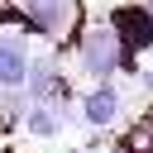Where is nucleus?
Instances as JSON below:
<instances>
[{
  "label": "nucleus",
  "instance_id": "obj_11",
  "mask_svg": "<svg viewBox=\"0 0 153 153\" xmlns=\"http://www.w3.org/2000/svg\"><path fill=\"white\" fill-rule=\"evenodd\" d=\"M143 5H148V14H153V0H143Z\"/></svg>",
  "mask_w": 153,
  "mask_h": 153
},
{
  "label": "nucleus",
  "instance_id": "obj_5",
  "mask_svg": "<svg viewBox=\"0 0 153 153\" xmlns=\"http://www.w3.org/2000/svg\"><path fill=\"white\" fill-rule=\"evenodd\" d=\"M105 24H110V33H115L124 48H134L139 57L153 53V14H148L143 0H115V5L105 10Z\"/></svg>",
  "mask_w": 153,
  "mask_h": 153
},
{
  "label": "nucleus",
  "instance_id": "obj_12",
  "mask_svg": "<svg viewBox=\"0 0 153 153\" xmlns=\"http://www.w3.org/2000/svg\"><path fill=\"white\" fill-rule=\"evenodd\" d=\"M148 110H153V100H148Z\"/></svg>",
  "mask_w": 153,
  "mask_h": 153
},
{
  "label": "nucleus",
  "instance_id": "obj_3",
  "mask_svg": "<svg viewBox=\"0 0 153 153\" xmlns=\"http://www.w3.org/2000/svg\"><path fill=\"white\" fill-rule=\"evenodd\" d=\"M24 96L33 105H57V100H72V81H67V67H62V53L57 48H33L29 57V76H24Z\"/></svg>",
  "mask_w": 153,
  "mask_h": 153
},
{
  "label": "nucleus",
  "instance_id": "obj_10",
  "mask_svg": "<svg viewBox=\"0 0 153 153\" xmlns=\"http://www.w3.org/2000/svg\"><path fill=\"white\" fill-rule=\"evenodd\" d=\"M134 91H139V96H148V100H153V67H148V62H143V67H139V72H134Z\"/></svg>",
  "mask_w": 153,
  "mask_h": 153
},
{
  "label": "nucleus",
  "instance_id": "obj_9",
  "mask_svg": "<svg viewBox=\"0 0 153 153\" xmlns=\"http://www.w3.org/2000/svg\"><path fill=\"white\" fill-rule=\"evenodd\" d=\"M0 29H24V10L14 0H0Z\"/></svg>",
  "mask_w": 153,
  "mask_h": 153
},
{
  "label": "nucleus",
  "instance_id": "obj_4",
  "mask_svg": "<svg viewBox=\"0 0 153 153\" xmlns=\"http://www.w3.org/2000/svg\"><path fill=\"white\" fill-rule=\"evenodd\" d=\"M76 115L96 134L120 129V120H124V86L120 81H86V91H76Z\"/></svg>",
  "mask_w": 153,
  "mask_h": 153
},
{
  "label": "nucleus",
  "instance_id": "obj_6",
  "mask_svg": "<svg viewBox=\"0 0 153 153\" xmlns=\"http://www.w3.org/2000/svg\"><path fill=\"white\" fill-rule=\"evenodd\" d=\"M33 38L24 29H0V91H24Z\"/></svg>",
  "mask_w": 153,
  "mask_h": 153
},
{
  "label": "nucleus",
  "instance_id": "obj_1",
  "mask_svg": "<svg viewBox=\"0 0 153 153\" xmlns=\"http://www.w3.org/2000/svg\"><path fill=\"white\" fill-rule=\"evenodd\" d=\"M120 53L124 43L110 33L105 19H91L72 33V62H76V76L86 81H120Z\"/></svg>",
  "mask_w": 153,
  "mask_h": 153
},
{
  "label": "nucleus",
  "instance_id": "obj_2",
  "mask_svg": "<svg viewBox=\"0 0 153 153\" xmlns=\"http://www.w3.org/2000/svg\"><path fill=\"white\" fill-rule=\"evenodd\" d=\"M24 10V33L33 43H62L81 29V0H14Z\"/></svg>",
  "mask_w": 153,
  "mask_h": 153
},
{
  "label": "nucleus",
  "instance_id": "obj_7",
  "mask_svg": "<svg viewBox=\"0 0 153 153\" xmlns=\"http://www.w3.org/2000/svg\"><path fill=\"white\" fill-rule=\"evenodd\" d=\"M19 129L29 134V139H57L62 134V115H57V105H33L29 100V110H24V120H19Z\"/></svg>",
  "mask_w": 153,
  "mask_h": 153
},
{
  "label": "nucleus",
  "instance_id": "obj_8",
  "mask_svg": "<svg viewBox=\"0 0 153 153\" xmlns=\"http://www.w3.org/2000/svg\"><path fill=\"white\" fill-rule=\"evenodd\" d=\"M115 153H153V110L134 115V120L120 129V143H115Z\"/></svg>",
  "mask_w": 153,
  "mask_h": 153
}]
</instances>
